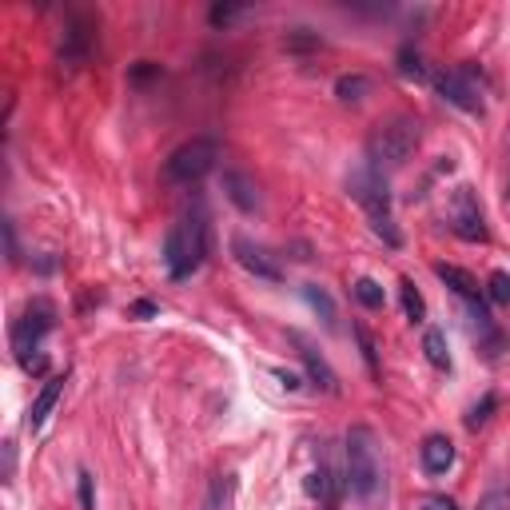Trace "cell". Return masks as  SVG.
<instances>
[{
  "label": "cell",
  "mask_w": 510,
  "mask_h": 510,
  "mask_svg": "<svg viewBox=\"0 0 510 510\" xmlns=\"http://www.w3.org/2000/svg\"><path fill=\"white\" fill-rule=\"evenodd\" d=\"M398 72L403 76H414V80H422L427 76V68H422V56H419V48H398Z\"/></svg>",
  "instance_id": "obj_25"
},
{
  "label": "cell",
  "mask_w": 510,
  "mask_h": 510,
  "mask_svg": "<svg viewBox=\"0 0 510 510\" xmlns=\"http://www.w3.org/2000/svg\"><path fill=\"white\" fill-rule=\"evenodd\" d=\"M419 510H459V502H454L451 494H427V498L419 502Z\"/></svg>",
  "instance_id": "obj_30"
},
{
  "label": "cell",
  "mask_w": 510,
  "mask_h": 510,
  "mask_svg": "<svg viewBox=\"0 0 510 510\" xmlns=\"http://www.w3.org/2000/svg\"><path fill=\"white\" fill-rule=\"evenodd\" d=\"M231 491H236V478H231V475H215L212 486H207L204 510H228L231 506Z\"/></svg>",
  "instance_id": "obj_20"
},
{
  "label": "cell",
  "mask_w": 510,
  "mask_h": 510,
  "mask_svg": "<svg viewBox=\"0 0 510 510\" xmlns=\"http://www.w3.org/2000/svg\"><path fill=\"white\" fill-rule=\"evenodd\" d=\"M319 44H323V40L311 28H295V32H287V40H283L287 52H311V48H319Z\"/></svg>",
  "instance_id": "obj_23"
},
{
  "label": "cell",
  "mask_w": 510,
  "mask_h": 510,
  "mask_svg": "<svg viewBox=\"0 0 510 510\" xmlns=\"http://www.w3.org/2000/svg\"><path fill=\"white\" fill-rule=\"evenodd\" d=\"M307 494H311V498H319V502H323L327 510L335 506V498H339V491H335V470L327 467V462H319V467L307 475Z\"/></svg>",
  "instance_id": "obj_16"
},
{
  "label": "cell",
  "mask_w": 510,
  "mask_h": 510,
  "mask_svg": "<svg viewBox=\"0 0 510 510\" xmlns=\"http://www.w3.org/2000/svg\"><path fill=\"white\" fill-rule=\"evenodd\" d=\"M4 243H8V263H20V247H16V228H12V220H4Z\"/></svg>",
  "instance_id": "obj_33"
},
{
  "label": "cell",
  "mask_w": 510,
  "mask_h": 510,
  "mask_svg": "<svg viewBox=\"0 0 510 510\" xmlns=\"http://www.w3.org/2000/svg\"><path fill=\"white\" fill-rule=\"evenodd\" d=\"M494 406H498V398H494V395H483V403H475V411L467 414V427H470V430L486 427V422H491V414H494Z\"/></svg>",
  "instance_id": "obj_28"
},
{
  "label": "cell",
  "mask_w": 510,
  "mask_h": 510,
  "mask_svg": "<svg viewBox=\"0 0 510 510\" xmlns=\"http://www.w3.org/2000/svg\"><path fill=\"white\" fill-rule=\"evenodd\" d=\"M231 255H236L239 267L251 271L255 279H267V283H279V279H283V267H279V259L267 251V247L255 243V239L236 236V239H231Z\"/></svg>",
  "instance_id": "obj_9"
},
{
  "label": "cell",
  "mask_w": 510,
  "mask_h": 510,
  "mask_svg": "<svg viewBox=\"0 0 510 510\" xmlns=\"http://www.w3.org/2000/svg\"><path fill=\"white\" fill-rule=\"evenodd\" d=\"M451 231L467 243H486V220H483V207H478V196L470 188H459L451 196Z\"/></svg>",
  "instance_id": "obj_7"
},
{
  "label": "cell",
  "mask_w": 510,
  "mask_h": 510,
  "mask_svg": "<svg viewBox=\"0 0 510 510\" xmlns=\"http://www.w3.org/2000/svg\"><path fill=\"white\" fill-rule=\"evenodd\" d=\"M475 510H510V486H506V483H494L491 491L478 498Z\"/></svg>",
  "instance_id": "obj_24"
},
{
  "label": "cell",
  "mask_w": 510,
  "mask_h": 510,
  "mask_svg": "<svg viewBox=\"0 0 510 510\" xmlns=\"http://www.w3.org/2000/svg\"><path fill=\"white\" fill-rule=\"evenodd\" d=\"M347 491L367 506L382 502V462H379V443H375L371 427H351L347 430Z\"/></svg>",
  "instance_id": "obj_1"
},
{
  "label": "cell",
  "mask_w": 510,
  "mask_h": 510,
  "mask_svg": "<svg viewBox=\"0 0 510 510\" xmlns=\"http://www.w3.org/2000/svg\"><path fill=\"white\" fill-rule=\"evenodd\" d=\"M291 343L299 347V359H303V367H307V379L315 382V387L323 390V395H339V375L331 371V363H327V359L319 355V351L311 347V343L303 339L299 331H291Z\"/></svg>",
  "instance_id": "obj_10"
},
{
  "label": "cell",
  "mask_w": 510,
  "mask_h": 510,
  "mask_svg": "<svg viewBox=\"0 0 510 510\" xmlns=\"http://www.w3.org/2000/svg\"><path fill=\"white\" fill-rule=\"evenodd\" d=\"M88 56H92V24L84 16H72L68 32H64V44H60V64L80 68V64H88Z\"/></svg>",
  "instance_id": "obj_11"
},
{
  "label": "cell",
  "mask_w": 510,
  "mask_h": 510,
  "mask_svg": "<svg viewBox=\"0 0 510 510\" xmlns=\"http://www.w3.org/2000/svg\"><path fill=\"white\" fill-rule=\"evenodd\" d=\"M223 191H228V199H231V204H236L243 215H255V212L263 207L259 183H255L247 172H223Z\"/></svg>",
  "instance_id": "obj_12"
},
{
  "label": "cell",
  "mask_w": 510,
  "mask_h": 510,
  "mask_svg": "<svg viewBox=\"0 0 510 510\" xmlns=\"http://www.w3.org/2000/svg\"><path fill=\"white\" fill-rule=\"evenodd\" d=\"M435 92L443 96L446 104H454L459 112H470V116H478V112H483V76H478L470 64L451 68V72H438V76H435Z\"/></svg>",
  "instance_id": "obj_5"
},
{
  "label": "cell",
  "mask_w": 510,
  "mask_h": 510,
  "mask_svg": "<svg viewBox=\"0 0 510 510\" xmlns=\"http://www.w3.org/2000/svg\"><path fill=\"white\" fill-rule=\"evenodd\" d=\"M12 467H16V451L12 443H4V478H12Z\"/></svg>",
  "instance_id": "obj_37"
},
{
  "label": "cell",
  "mask_w": 510,
  "mask_h": 510,
  "mask_svg": "<svg viewBox=\"0 0 510 510\" xmlns=\"http://www.w3.org/2000/svg\"><path fill=\"white\" fill-rule=\"evenodd\" d=\"M60 390H64V375H56V379H48L44 387H40V395L32 398V406H28V427H32V430H40V427L48 422L52 406L60 403Z\"/></svg>",
  "instance_id": "obj_14"
},
{
  "label": "cell",
  "mask_w": 510,
  "mask_h": 510,
  "mask_svg": "<svg viewBox=\"0 0 510 510\" xmlns=\"http://www.w3.org/2000/svg\"><path fill=\"white\" fill-rule=\"evenodd\" d=\"M151 76H159V64H151V60H140V68H132L135 84H140V80H151Z\"/></svg>",
  "instance_id": "obj_35"
},
{
  "label": "cell",
  "mask_w": 510,
  "mask_h": 510,
  "mask_svg": "<svg viewBox=\"0 0 510 510\" xmlns=\"http://www.w3.org/2000/svg\"><path fill=\"white\" fill-rule=\"evenodd\" d=\"M239 12H243V4H215L212 8V24H228V20H236Z\"/></svg>",
  "instance_id": "obj_31"
},
{
  "label": "cell",
  "mask_w": 510,
  "mask_h": 510,
  "mask_svg": "<svg viewBox=\"0 0 510 510\" xmlns=\"http://www.w3.org/2000/svg\"><path fill=\"white\" fill-rule=\"evenodd\" d=\"M367 92H371V80H367L363 72H347V76L335 80V96H339L343 104H359Z\"/></svg>",
  "instance_id": "obj_19"
},
{
  "label": "cell",
  "mask_w": 510,
  "mask_h": 510,
  "mask_svg": "<svg viewBox=\"0 0 510 510\" xmlns=\"http://www.w3.org/2000/svg\"><path fill=\"white\" fill-rule=\"evenodd\" d=\"M398 295H403V311H406V319H411V323H422V319H427V303H422L419 287H414L411 279H403V283H398Z\"/></svg>",
  "instance_id": "obj_22"
},
{
  "label": "cell",
  "mask_w": 510,
  "mask_h": 510,
  "mask_svg": "<svg viewBox=\"0 0 510 510\" xmlns=\"http://www.w3.org/2000/svg\"><path fill=\"white\" fill-rule=\"evenodd\" d=\"M20 367H24L28 375H44V371H48V355H40V351H36V355H24Z\"/></svg>",
  "instance_id": "obj_32"
},
{
  "label": "cell",
  "mask_w": 510,
  "mask_h": 510,
  "mask_svg": "<svg viewBox=\"0 0 510 510\" xmlns=\"http://www.w3.org/2000/svg\"><path fill=\"white\" fill-rule=\"evenodd\" d=\"M76 494H80V510H96V478L88 470L76 475Z\"/></svg>",
  "instance_id": "obj_29"
},
{
  "label": "cell",
  "mask_w": 510,
  "mask_h": 510,
  "mask_svg": "<svg viewBox=\"0 0 510 510\" xmlns=\"http://www.w3.org/2000/svg\"><path fill=\"white\" fill-rule=\"evenodd\" d=\"M347 188H351V196H355L359 204L367 207V220H382V215H390L387 180H382V172H375L371 164L359 167V172L347 180Z\"/></svg>",
  "instance_id": "obj_8"
},
{
  "label": "cell",
  "mask_w": 510,
  "mask_h": 510,
  "mask_svg": "<svg viewBox=\"0 0 510 510\" xmlns=\"http://www.w3.org/2000/svg\"><path fill=\"white\" fill-rule=\"evenodd\" d=\"M355 339H359V351H363V363H367V371L379 379V351H375V339H371V331L367 327H355Z\"/></svg>",
  "instance_id": "obj_27"
},
{
  "label": "cell",
  "mask_w": 510,
  "mask_h": 510,
  "mask_svg": "<svg viewBox=\"0 0 510 510\" xmlns=\"http://www.w3.org/2000/svg\"><path fill=\"white\" fill-rule=\"evenodd\" d=\"M52 327H56V307L48 299H32L28 307H24V315L12 323V351H16V359L40 351V339H44Z\"/></svg>",
  "instance_id": "obj_6"
},
{
  "label": "cell",
  "mask_w": 510,
  "mask_h": 510,
  "mask_svg": "<svg viewBox=\"0 0 510 510\" xmlns=\"http://www.w3.org/2000/svg\"><path fill=\"white\" fill-rule=\"evenodd\" d=\"M506 199H510V188H506Z\"/></svg>",
  "instance_id": "obj_38"
},
{
  "label": "cell",
  "mask_w": 510,
  "mask_h": 510,
  "mask_svg": "<svg viewBox=\"0 0 510 510\" xmlns=\"http://www.w3.org/2000/svg\"><path fill=\"white\" fill-rule=\"evenodd\" d=\"M271 375H275V379L283 382L287 390H299V387H303V382H299V375H295V371H283V367H275V371H271Z\"/></svg>",
  "instance_id": "obj_36"
},
{
  "label": "cell",
  "mask_w": 510,
  "mask_h": 510,
  "mask_svg": "<svg viewBox=\"0 0 510 510\" xmlns=\"http://www.w3.org/2000/svg\"><path fill=\"white\" fill-rule=\"evenodd\" d=\"M422 351H427V363L438 367V371H451V351H446V335L438 327H427L422 335Z\"/></svg>",
  "instance_id": "obj_17"
},
{
  "label": "cell",
  "mask_w": 510,
  "mask_h": 510,
  "mask_svg": "<svg viewBox=\"0 0 510 510\" xmlns=\"http://www.w3.org/2000/svg\"><path fill=\"white\" fill-rule=\"evenodd\" d=\"M215 159H220V143H215V140H207V135H199V140H188V143H180V148L167 156L164 180L175 183V188L199 183V180H204V175L215 167Z\"/></svg>",
  "instance_id": "obj_4"
},
{
  "label": "cell",
  "mask_w": 510,
  "mask_h": 510,
  "mask_svg": "<svg viewBox=\"0 0 510 510\" xmlns=\"http://www.w3.org/2000/svg\"><path fill=\"white\" fill-rule=\"evenodd\" d=\"M435 275L443 279V283L459 295V299H467V303L478 299V283H475V275H470V271L454 267V263H435Z\"/></svg>",
  "instance_id": "obj_15"
},
{
  "label": "cell",
  "mask_w": 510,
  "mask_h": 510,
  "mask_svg": "<svg viewBox=\"0 0 510 510\" xmlns=\"http://www.w3.org/2000/svg\"><path fill=\"white\" fill-rule=\"evenodd\" d=\"M207 259V223L204 215H183L164 236V263L172 279H188Z\"/></svg>",
  "instance_id": "obj_3"
},
{
  "label": "cell",
  "mask_w": 510,
  "mask_h": 510,
  "mask_svg": "<svg viewBox=\"0 0 510 510\" xmlns=\"http://www.w3.org/2000/svg\"><path fill=\"white\" fill-rule=\"evenodd\" d=\"M486 295H491V303H498V307H510V271H494L491 283H486Z\"/></svg>",
  "instance_id": "obj_26"
},
{
  "label": "cell",
  "mask_w": 510,
  "mask_h": 510,
  "mask_svg": "<svg viewBox=\"0 0 510 510\" xmlns=\"http://www.w3.org/2000/svg\"><path fill=\"white\" fill-rule=\"evenodd\" d=\"M351 295H355V299L363 303L367 311H379L382 303H387V295H382V287L375 283V279H367V275H363V279H355V283H351Z\"/></svg>",
  "instance_id": "obj_21"
},
{
  "label": "cell",
  "mask_w": 510,
  "mask_h": 510,
  "mask_svg": "<svg viewBox=\"0 0 510 510\" xmlns=\"http://www.w3.org/2000/svg\"><path fill=\"white\" fill-rule=\"evenodd\" d=\"M303 299H307L311 311H315V315L323 319L327 331H335V303H331V295H327L319 283H303Z\"/></svg>",
  "instance_id": "obj_18"
},
{
  "label": "cell",
  "mask_w": 510,
  "mask_h": 510,
  "mask_svg": "<svg viewBox=\"0 0 510 510\" xmlns=\"http://www.w3.org/2000/svg\"><path fill=\"white\" fill-rule=\"evenodd\" d=\"M419 462H422V470H427L430 478L446 475V470L454 467V443L446 435H427L422 446H419Z\"/></svg>",
  "instance_id": "obj_13"
},
{
  "label": "cell",
  "mask_w": 510,
  "mask_h": 510,
  "mask_svg": "<svg viewBox=\"0 0 510 510\" xmlns=\"http://www.w3.org/2000/svg\"><path fill=\"white\" fill-rule=\"evenodd\" d=\"M422 132H419V120L411 116H390L379 120L367 135V159H371L375 172H387V167H403L406 159L414 156Z\"/></svg>",
  "instance_id": "obj_2"
},
{
  "label": "cell",
  "mask_w": 510,
  "mask_h": 510,
  "mask_svg": "<svg viewBox=\"0 0 510 510\" xmlns=\"http://www.w3.org/2000/svg\"><path fill=\"white\" fill-rule=\"evenodd\" d=\"M156 303H151V299H135L132 303V307H128V319H148V315H156Z\"/></svg>",
  "instance_id": "obj_34"
}]
</instances>
